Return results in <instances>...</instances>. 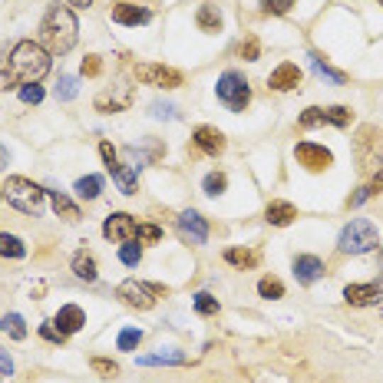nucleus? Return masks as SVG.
<instances>
[{
	"mask_svg": "<svg viewBox=\"0 0 383 383\" xmlns=\"http://www.w3.org/2000/svg\"><path fill=\"white\" fill-rule=\"evenodd\" d=\"M50 73V53L43 50V43L33 40H20L17 47L10 50L7 70H4V89L10 87H27V83H40Z\"/></svg>",
	"mask_w": 383,
	"mask_h": 383,
	"instance_id": "f257e3e1",
	"label": "nucleus"
},
{
	"mask_svg": "<svg viewBox=\"0 0 383 383\" xmlns=\"http://www.w3.org/2000/svg\"><path fill=\"white\" fill-rule=\"evenodd\" d=\"M77 17H73V10L70 7H60V4H53V7L47 10V17H43V23H40V40H43V50L47 53H57V57H63V53H70V50L77 47Z\"/></svg>",
	"mask_w": 383,
	"mask_h": 383,
	"instance_id": "f03ea898",
	"label": "nucleus"
},
{
	"mask_svg": "<svg viewBox=\"0 0 383 383\" xmlns=\"http://www.w3.org/2000/svg\"><path fill=\"white\" fill-rule=\"evenodd\" d=\"M377 245H380V235H377V225L370 218H354L340 231V241H337V248L344 255H367Z\"/></svg>",
	"mask_w": 383,
	"mask_h": 383,
	"instance_id": "7ed1b4c3",
	"label": "nucleus"
},
{
	"mask_svg": "<svg viewBox=\"0 0 383 383\" xmlns=\"http://www.w3.org/2000/svg\"><path fill=\"white\" fill-rule=\"evenodd\" d=\"M4 199L13 205V209L27 211V215H37L43 209V199H47V192L33 185L30 179H20V175H10L7 185H4Z\"/></svg>",
	"mask_w": 383,
	"mask_h": 383,
	"instance_id": "20e7f679",
	"label": "nucleus"
},
{
	"mask_svg": "<svg viewBox=\"0 0 383 383\" xmlns=\"http://www.w3.org/2000/svg\"><path fill=\"white\" fill-rule=\"evenodd\" d=\"M215 93H218V99H221L225 106H228L231 113H245V106L251 103V89H248V83H245V77H241V73H235V70L221 73V77H218V87H215Z\"/></svg>",
	"mask_w": 383,
	"mask_h": 383,
	"instance_id": "39448f33",
	"label": "nucleus"
},
{
	"mask_svg": "<svg viewBox=\"0 0 383 383\" xmlns=\"http://www.w3.org/2000/svg\"><path fill=\"white\" fill-rule=\"evenodd\" d=\"M133 77L145 87H162V89H175L182 87V73L172 67H162V63H135L133 67Z\"/></svg>",
	"mask_w": 383,
	"mask_h": 383,
	"instance_id": "423d86ee",
	"label": "nucleus"
},
{
	"mask_svg": "<svg viewBox=\"0 0 383 383\" xmlns=\"http://www.w3.org/2000/svg\"><path fill=\"white\" fill-rule=\"evenodd\" d=\"M165 294H169V291H165L162 284H145V281H123V284H119V297H123L129 307H139V311H149V307Z\"/></svg>",
	"mask_w": 383,
	"mask_h": 383,
	"instance_id": "0eeeda50",
	"label": "nucleus"
},
{
	"mask_svg": "<svg viewBox=\"0 0 383 383\" xmlns=\"http://www.w3.org/2000/svg\"><path fill=\"white\" fill-rule=\"evenodd\" d=\"M103 235L109 241H119V245H126V241H139V225L133 221V215L113 211V215L103 221Z\"/></svg>",
	"mask_w": 383,
	"mask_h": 383,
	"instance_id": "6e6552de",
	"label": "nucleus"
},
{
	"mask_svg": "<svg viewBox=\"0 0 383 383\" xmlns=\"http://www.w3.org/2000/svg\"><path fill=\"white\" fill-rule=\"evenodd\" d=\"M294 155H297V162L304 165L307 172H324V169L334 165L331 149H324V145H317V143H297L294 145Z\"/></svg>",
	"mask_w": 383,
	"mask_h": 383,
	"instance_id": "1a4fd4ad",
	"label": "nucleus"
},
{
	"mask_svg": "<svg viewBox=\"0 0 383 383\" xmlns=\"http://www.w3.org/2000/svg\"><path fill=\"white\" fill-rule=\"evenodd\" d=\"M126 106H133V87H129L126 79H116L113 93L96 96V109H99V113H123Z\"/></svg>",
	"mask_w": 383,
	"mask_h": 383,
	"instance_id": "9d476101",
	"label": "nucleus"
},
{
	"mask_svg": "<svg viewBox=\"0 0 383 383\" xmlns=\"http://www.w3.org/2000/svg\"><path fill=\"white\" fill-rule=\"evenodd\" d=\"M344 297H347V304H354V307H370V304H380L383 301V287L380 284H347Z\"/></svg>",
	"mask_w": 383,
	"mask_h": 383,
	"instance_id": "9b49d317",
	"label": "nucleus"
},
{
	"mask_svg": "<svg viewBox=\"0 0 383 383\" xmlns=\"http://www.w3.org/2000/svg\"><path fill=\"white\" fill-rule=\"evenodd\" d=\"M113 20L123 23V27H139V23H149V20H152V10L139 7V4H116Z\"/></svg>",
	"mask_w": 383,
	"mask_h": 383,
	"instance_id": "f8f14e48",
	"label": "nucleus"
},
{
	"mask_svg": "<svg viewBox=\"0 0 383 383\" xmlns=\"http://www.w3.org/2000/svg\"><path fill=\"white\" fill-rule=\"evenodd\" d=\"M179 231H182L185 238L195 241V245H201V241L209 238V225H205V218H201L195 209H189V211L179 215Z\"/></svg>",
	"mask_w": 383,
	"mask_h": 383,
	"instance_id": "ddd939ff",
	"label": "nucleus"
},
{
	"mask_svg": "<svg viewBox=\"0 0 383 383\" xmlns=\"http://www.w3.org/2000/svg\"><path fill=\"white\" fill-rule=\"evenodd\" d=\"M377 139H380V133H377L374 126H364V129H360V135H357V162H360V169H377V162H374V155H370V149H374V145H380L377 143Z\"/></svg>",
	"mask_w": 383,
	"mask_h": 383,
	"instance_id": "4468645a",
	"label": "nucleus"
},
{
	"mask_svg": "<svg viewBox=\"0 0 383 383\" xmlns=\"http://www.w3.org/2000/svg\"><path fill=\"white\" fill-rule=\"evenodd\" d=\"M321 274H324V261L321 258H314V255H297L294 258V278L301 284H314Z\"/></svg>",
	"mask_w": 383,
	"mask_h": 383,
	"instance_id": "2eb2a0df",
	"label": "nucleus"
},
{
	"mask_svg": "<svg viewBox=\"0 0 383 383\" xmlns=\"http://www.w3.org/2000/svg\"><path fill=\"white\" fill-rule=\"evenodd\" d=\"M268 87H271V89H278V93L297 89V87H301V70H297L294 63H281V67L268 77Z\"/></svg>",
	"mask_w": 383,
	"mask_h": 383,
	"instance_id": "dca6fc26",
	"label": "nucleus"
},
{
	"mask_svg": "<svg viewBox=\"0 0 383 383\" xmlns=\"http://www.w3.org/2000/svg\"><path fill=\"white\" fill-rule=\"evenodd\" d=\"M53 324H57L63 334H77V331H83V324H87V314H83V307L67 304V307H60L57 311Z\"/></svg>",
	"mask_w": 383,
	"mask_h": 383,
	"instance_id": "f3484780",
	"label": "nucleus"
},
{
	"mask_svg": "<svg viewBox=\"0 0 383 383\" xmlns=\"http://www.w3.org/2000/svg\"><path fill=\"white\" fill-rule=\"evenodd\" d=\"M192 139H195V145H199L205 155H218L221 149H225V135H221L215 126H199Z\"/></svg>",
	"mask_w": 383,
	"mask_h": 383,
	"instance_id": "a211bd4d",
	"label": "nucleus"
},
{
	"mask_svg": "<svg viewBox=\"0 0 383 383\" xmlns=\"http://www.w3.org/2000/svg\"><path fill=\"white\" fill-rule=\"evenodd\" d=\"M106 169H109V175L116 179V185H119L123 195H135V189H139V175H135L133 165H123L119 159H116V162L106 165Z\"/></svg>",
	"mask_w": 383,
	"mask_h": 383,
	"instance_id": "6ab92c4d",
	"label": "nucleus"
},
{
	"mask_svg": "<svg viewBox=\"0 0 383 383\" xmlns=\"http://www.w3.org/2000/svg\"><path fill=\"white\" fill-rule=\"evenodd\" d=\"M297 218V209L291 205V201H271L268 209H265V221L268 225H278V228H284V225H291V221Z\"/></svg>",
	"mask_w": 383,
	"mask_h": 383,
	"instance_id": "aec40b11",
	"label": "nucleus"
},
{
	"mask_svg": "<svg viewBox=\"0 0 383 383\" xmlns=\"http://www.w3.org/2000/svg\"><path fill=\"white\" fill-rule=\"evenodd\" d=\"M195 23H199L205 33H218L221 30V10L215 4H201L199 13H195Z\"/></svg>",
	"mask_w": 383,
	"mask_h": 383,
	"instance_id": "412c9836",
	"label": "nucleus"
},
{
	"mask_svg": "<svg viewBox=\"0 0 383 383\" xmlns=\"http://www.w3.org/2000/svg\"><path fill=\"white\" fill-rule=\"evenodd\" d=\"M73 271H77V278H83V281H96V258L89 255V251H77L73 255Z\"/></svg>",
	"mask_w": 383,
	"mask_h": 383,
	"instance_id": "4be33fe9",
	"label": "nucleus"
},
{
	"mask_svg": "<svg viewBox=\"0 0 383 383\" xmlns=\"http://www.w3.org/2000/svg\"><path fill=\"white\" fill-rule=\"evenodd\" d=\"M27 255V245L17 238V235H0V258H23Z\"/></svg>",
	"mask_w": 383,
	"mask_h": 383,
	"instance_id": "5701e85b",
	"label": "nucleus"
},
{
	"mask_svg": "<svg viewBox=\"0 0 383 383\" xmlns=\"http://www.w3.org/2000/svg\"><path fill=\"white\" fill-rule=\"evenodd\" d=\"M99 192H103V179H99V175H83V179L77 182V195H79V199L93 201V199H99Z\"/></svg>",
	"mask_w": 383,
	"mask_h": 383,
	"instance_id": "b1692460",
	"label": "nucleus"
},
{
	"mask_svg": "<svg viewBox=\"0 0 383 383\" xmlns=\"http://www.w3.org/2000/svg\"><path fill=\"white\" fill-rule=\"evenodd\" d=\"M50 199H53V209H57L60 218H67V221H77L79 218V209L67 199V195H63V192H50Z\"/></svg>",
	"mask_w": 383,
	"mask_h": 383,
	"instance_id": "393cba45",
	"label": "nucleus"
},
{
	"mask_svg": "<svg viewBox=\"0 0 383 383\" xmlns=\"http://www.w3.org/2000/svg\"><path fill=\"white\" fill-rule=\"evenodd\" d=\"M324 123L337 126V129H347V126L354 123V113H350L347 106H327V109H324Z\"/></svg>",
	"mask_w": 383,
	"mask_h": 383,
	"instance_id": "a878e982",
	"label": "nucleus"
},
{
	"mask_svg": "<svg viewBox=\"0 0 383 383\" xmlns=\"http://www.w3.org/2000/svg\"><path fill=\"white\" fill-rule=\"evenodd\" d=\"M225 261L235 265V268H255V265H258V255L248 248H228L225 251Z\"/></svg>",
	"mask_w": 383,
	"mask_h": 383,
	"instance_id": "bb28decb",
	"label": "nucleus"
},
{
	"mask_svg": "<svg viewBox=\"0 0 383 383\" xmlns=\"http://www.w3.org/2000/svg\"><path fill=\"white\" fill-rule=\"evenodd\" d=\"M307 60H311V67H314V73H317V77L331 79V83H347V77H344V73H340V70H334V67H327V63H324V60H321V57H317V53H311V57H307Z\"/></svg>",
	"mask_w": 383,
	"mask_h": 383,
	"instance_id": "cd10ccee",
	"label": "nucleus"
},
{
	"mask_svg": "<svg viewBox=\"0 0 383 383\" xmlns=\"http://www.w3.org/2000/svg\"><path fill=\"white\" fill-rule=\"evenodd\" d=\"M143 367H155V364H185V354L179 350H162V354H149V357H139Z\"/></svg>",
	"mask_w": 383,
	"mask_h": 383,
	"instance_id": "c85d7f7f",
	"label": "nucleus"
},
{
	"mask_svg": "<svg viewBox=\"0 0 383 383\" xmlns=\"http://www.w3.org/2000/svg\"><path fill=\"white\" fill-rule=\"evenodd\" d=\"M0 331H7L13 340H23L27 337V324H23V317L20 314H7L4 321H0Z\"/></svg>",
	"mask_w": 383,
	"mask_h": 383,
	"instance_id": "c756f323",
	"label": "nucleus"
},
{
	"mask_svg": "<svg viewBox=\"0 0 383 383\" xmlns=\"http://www.w3.org/2000/svg\"><path fill=\"white\" fill-rule=\"evenodd\" d=\"M201 189H205V195H221V192L228 189V179H225V172H209Z\"/></svg>",
	"mask_w": 383,
	"mask_h": 383,
	"instance_id": "7c9ffc66",
	"label": "nucleus"
},
{
	"mask_svg": "<svg viewBox=\"0 0 383 383\" xmlns=\"http://www.w3.org/2000/svg\"><path fill=\"white\" fill-rule=\"evenodd\" d=\"M195 311H199L201 317L218 314V297H211L209 291H201V294H195Z\"/></svg>",
	"mask_w": 383,
	"mask_h": 383,
	"instance_id": "2f4dec72",
	"label": "nucleus"
},
{
	"mask_svg": "<svg viewBox=\"0 0 383 383\" xmlns=\"http://www.w3.org/2000/svg\"><path fill=\"white\" fill-rule=\"evenodd\" d=\"M258 294L268 297V301H274V297H284V284H281L278 278H261L258 281Z\"/></svg>",
	"mask_w": 383,
	"mask_h": 383,
	"instance_id": "473e14b6",
	"label": "nucleus"
},
{
	"mask_svg": "<svg viewBox=\"0 0 383 383\" xmlns=\"http://www.w3.org/2000/svg\"><path fill=\"white\" fill-rule=\"evenodd\" d=\"M291 7H294V0H261V13H268V17H284Z\"/></svg>",
	"mask_w": 383,
	"mask_h": 383,
	"instance_id": "72a5a7b5",
	"label": "nucleus"
},
{
	"mask_svg": "<svg viewBox=\"0 0 383 383\" xmlns=\"http://www.w3.org/2000/svg\"><path fill=\"white\" fill-rule=\"evenodd\" d=\"M143 340V331L139 327H126L123 334H119V350H135Z\"/></svg>",
	"mask_w": 383,
	"mask_h": 383,
	"instance_id": "f704fd0d",
	"label": "nucleus"
},
{
	"mask_svg": "<svg viewBox=\"0 0 383 383\" xmlns=\"http://www.w3.org/2000/svg\"><path fill=\"white\" fill-rule=\"evenodd\" d=\"M139 258H143V248L135 241H126L123 248H119V261L123 265H139Z\"/></svg>",
	"mask_w": 383,
	"mask_h": 383,
	"instance_id": "c9c22d12",
	"label": "nucleus"
},
{
	"mask_svg": "<svg viewBox=\"0 0 383 383\" xmlns=\"http://www.w3.org/2000/svg\"><path fill=\"white\" fill-rule=\"evenodd\" d=\"M73 96H77V79H73V77H60V83H57V99L70 103Z\"/></svg>",
	"mask_w": 383,
	"mask_h": 383,
	"instance_id": "e433bc0d",
	"label": "nucleus"
},
{
	"mask_svg": "<svg viewBox=\"0 0 383 383\" xmlns=\"http://www.w3.org/2000/svg\"><path fill=\"white\" fill-rule=\"evenodd\" d=\"M89 367H93L96 374H103V377H116V374H119V364L106 360V357H93V360H89Z\"/></svg>",
	"mask_w": 383,
	"mask_h": 383,
	"instance_id": "4c0bfd02",
	"label": "nucleus"
},
{
	"mask_svg": "<svg viewBox=\"0 0 383 383\" xmlns=\"http://www.w3.org/2000/svg\"><path fill=\"white\" fill-rule=\"evenodd\" d=\"M40 337H43V340H50V344H63V340H67V334H63V331H60L53 321L40 327Z\"/></svg>",
	"mask_w": 383,
	"mask_h": 383,
	"instance_id": "58836bf2",
	"label": "nucleus"
},
{
	"mask_svg": "<svg viewBox=\"0 0 383 383\" xmlns=\"http://www.w3.org/2000/svg\"><path fill=\"white\" fill-rule=\"evenodd\" d=\"M238 57H241V60H258V57H261V43H258L255 37H248V40H245V43L238 47Z\"/></svg>",
	"mask_w": 383,
	"mask_h": 383,
	"instance_id": "ea45409f",
	"label": "nucleus"
},
{
	"mask_svg": "<svg viewBox=\"0 0 383 383\" xmlns=\"http://www.w3.org/2000/svg\"><path fill=\"white\" fill-rule=\"evenodd\" d=\"M20 99H23V103H33V106H37L40 99H43V87H37V83H27V87H20Z\"/></svg>",
	"mask_w": 383,
	"mask_h": 383,
	"instance_id": "a19ab883",
	"label": "nucleus"
},
{
	"mask_svg": "<svg viewBox=\"0 0 383 383\" xmlns=\"http://www.w3.org/2000/svg\"><path fill=\"white\" fill-rule=\"evenodd\" d=\"M152 116H155V119H175L179 109H175L172 103H152Z\"/></svg>",
	"mask_w": 383,
	"mask_h": 383,
	"instance_id": "79ce46f5",
	"label": "nucleus"
},
{
	"mask_svg": "<svg viewBox=\"0 0 383 383\" xmlns=\"http://www.w3.org/2000/svg\"><path fill=\"white\" fill-rule=\"evenodd\" d=\"M159 238H162L159 225H139V241H149V245H155Z\"/></svg>",
	"mask_w": 383,
	"mask_h": 383,
	"instance_id": "37998d69",
	"label": "nucleus"
},
{
	"mask_svg": "<svg viewBox=\"0 0 383 383\" xmlns=\"http://www.w3.org/2000/svg\"><path fill=\"white\" fill-rule=\"evenodd\" d=\"M99 73H103L99 57H87V60H83V77H99Z\"/></svg>",
	"mask_w": 383,
	"mask_h": 383,
	"instance_id": "c03bdc74",
	"label": "nucleus"
},
{
	"mask_svg": "<svg viewBox=\"0 0 383 383\" xmlns=\"http://www.w3.org/2000/svg\"><path fill=\"white\" fill-rule=\"evenodd\" d=\"M367 199H370V192H367V185H360V189H357L354 195L347 199V209H357V205H364Z\"/></svg>",
	"mask_w": 383,
	"mask_h": 383,
	"instance_id": "a18cd8bd",
	"label": "nucleus"
},
{
	"mask_svg": "<svg viewBox=\"0 0 383 383\" xmlns=\"http://www.w3.org/2000/svg\"><path fill=\"white\" fill-rule=\"evenodd\" d=\"M0 374H4V377L13 374V360H10V354L4 350V347H0Z\"/></svg>",
	"mask_w": 383,
	"mask_h": 383,
	"instance_id": "49530a36",
	"label": "nucleus"
},
{
	"mask_svg": "<svg viewBox=\"0 0 383 383\" xmlns=\"http://www.w3.org/2000/svg\"><path fill=\"white\" fill-rule=\"evenodd\" d=\"M367 192H370V195H380V192H383V172L377 175L374 182H367Z\"/></svg>",
	"mask_w": 383,
	"mask_h": 383,
	"instance_id": "de8ad7c7",
	"label": "nucleus"
},
{
	"mask_svg": "<svg viewBox=\"0 0 383 383\" xmlns=\"http://www.w3.org/2000/svg\"><path fill=\"white\" fill-rule=\"evenodd\" d=\"M10 162V155H7V149H0V169H4V165Z\"/></svg>",
	"mask_w": 383,
	"mask_h": 383,
	"instance_id": "09e8293b",
	"label": "nucleus"
},
{
	"mask_svg": "<svg viewBox=\"0 0 383 383\" xmlns=\"http://www.w3.org/2000/svg\"><path fill=\"white\" fill-rule=\"evenodd\" d=\"M70 4H73V7H89L93 0H70Z\"/></svg>",
	"mask_w": 383,
	"mask_h": 383,
	"instance_id": "8fccbe9b",
	"label": "nucleus"
},
{
	"mask_svg": "<svg viewBox=\"0 0 383 383\" xmlns=\"http://www.w3.org/2000/svg\"><path fill=\"white\" fill-rule=\"evenodd\" d=\"M0 199H4V189H0Z\"/></svg>",
	"mask_w": 383,
	"mask_h": 383,
	"instance_id": "3c124183",
	"label": "nucleus"
},
{
	"mask_svg": "<svg viewBox=\"0 0 383 383\" xmlns=\"http://www.w3.org/2000/svg\"><path fill=\"white\" fill-rule=\"evenodd\" d=\"M380 7H383V0H380Z\"/></svg>",
	"mask_w": 383,
	"mask_h": 383,
	"instance_id": "603ef678",
	"label": "nucleus"
}]
</instances>
